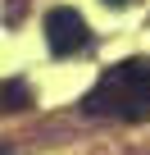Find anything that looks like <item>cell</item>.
I'll list each match as a JSON object with an SVG mask.
<instances>
[{"label": "cell", "instance_id": "cell-3", "mask_svg": "<svg viewBox=\"0 0 150 155\" xmlns=\"http://www.w3.org/2000/svg\"><path fill=\"white\" fill-rule=\"evenodd\" d=\"M32 105V87L23 82V78H9V82H0V110H27Z\"/></svg>", "mask_w": 150, "mask_h": 155}, {"label": "cell", "instance_id": "cell-1", "mask_svg": "<svg viewBox=\"0 0 150 155\" xmlns=\"http://www.w3.org/2000/svg\"><path fill=\"white\" fill-rule=\"evenodd\" d=\"M87 114H114L127 123L150 119V59H123L114 64L82 101Z\"/></svg>", "mask_w": 150, "mask_h": 155}, {"label": "cell", "instance_id": "cell-4", "mask_svg": "<svg viewBox=\"0 0 150 155\" xmlns=\"http://www.w3.org/2000/svg\"><path fill=\"white\" fill-rule=\"evenodd\" d=\"M105 5H109V9H123V5H127V0H105Z\"/></svg>", "mask_w": 150, "mask_h": 155}, {"label": "cell", "instance_id": "cell-2", "mask_svg": "<svg viewBox=\"0 0 150 155\" xmlns=\"http://www.w3.org/2000/svg\"><path fill=\"white\" fill-rule=\"evenodd\" d=\"M87 41H91V28H87V18H82L78 9L55 5V9L46 14V46H50V55L68 59V55L87 50Z\"/></svg>", "mask_w": 150, "mask_h": 155}]
</instances>
